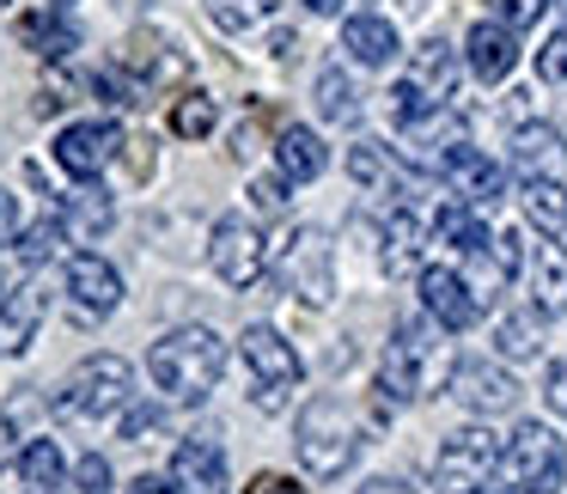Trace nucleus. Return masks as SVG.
I'll list each match as a JSON object with an SVG mask.
<instances>
[{
	"label": "nucleus",
	"mask_w": 567,
	"mask_h": 494,
	"mask_svg": "<svg viewBox=\"0 0 567 494\" xmlns=\"http://www.w3.org/2000/svg\"><path fill=\"white\" fill-rule=\"evenodd\" d=\"M92 92H99L104 104H141L147 99V86H141L135 74H123V68H99V74H92Z\"/></svg>",
	"instance_id": "nucleus-36"
},
{
	"label": "nucleus",
	"mask_w": 567,
	"mask_h": 494,
	"mask_svg": "<svg viewBox=\"0 0 567 494\" xmlns=\"http://www.w3.org/2000/svg\"><path fill=\"white\" fill-rule=\"evenodd\" d=\"M354 494H433V488H421L415 476H372V482H360Z\"/></svg>",
	"instance_id": "nucleus-41"
},
{
	"label": "nucleus",
	"mask_w": 567,
	"mask_h": 494,
	"mask_svg": "<svg viewBox=\"0 0 567 494\" xmlns=\"http://www.w3.org/2000/svg\"><path fill=\"white\" fill-rule=\"evenodd\" d=\"M427 354H433V330H427V323H403V330H396V342L384 348V360H379V397L391 409L415 403V397L427 391Z\"/></svg>",
	"instance_id": "nucleus-9"
},
{
	"label": "nucleus",
	"mask_w": 567,
	"mask_h": 494,
	"mask_svg": "<svg viewBox=\"0 0 567 494\" xmlns=\"http://www.w3.org/2000/svg\"><path fill=\"white\" fill-rule=\"evenodd\" d=\"M275 165H281L287 184H311V177H323L330 153H323V141L311 135V128H281V141H275Z\"/></svg>",
	"instance_id": "nucleus-24"
},
{
	"label": "nucleus",
	"mask_w": 567,
	"mask_h": 494,
	"mask_svg": "<svg viewBox=\"0 0 567 494\" xmlns=\"http://www.w3.org/2000/svg\"><path fill=\"white\" fill-rule=\"evenodd\" d=\"M55 7H74V0H55Z\"/></svg>",
	"instance_id": "nucleus-51"
},
{
	"label": "nucleus",
	"mask_w": 567,
	"mask_h": 494,
	"mask_svg": "<svg viewBox=\"0 0 567 494\" xmlns=\"http://www.w3.org/2000/svg\"><path fill=\"white\" fill-rule=\"evenodd\" d=\"M116 153H123V128H116L111 116H86V123H68L62 135H55V165H62L68 177H80V184H92Z\"/></svg>",
	"instance_id": "nucleus-11"
},
{
	"label": "nucleus",
	"mask_w": 567,
	"mask_h": 494,
	"mask_svg": "<svg viewBox=\"0 0 567 494\" xmlns=\"http://www.w3.org/2000/svg\"><path fill=\"white\" fill-rule=\"evenodd\" d=\"M501 464H506V452L488 428H457V433H445L440 457H433V482H440V494H488Z\"/></svg>",
	"instance_id": "nucleus-6"
},
{
	"label": "nucleus",
	"mask_w": 567,
	"mask_h": 494,
	"mask_svg": "<svg viewBox=\"0 0 567 494\" xmlns=\"http://www.w3.org/2000/svg\"><path fill=\"white\" fill-rule=\"evenodd\" d=\"M238 354H245V367H250V403H257L262 415H281V409L293 403L299 379H306V360L293 354V342H287L281 330H269V323H250V330L238 336Z\"/></svg>",
	"instance_id": "nucleus-4"
},
{
	"label": "nucleus",
	"mask_w": 567,
	"mask_h": 494,
	"mask_svg": "<svg viewBox=\"0 0 567 494\" xmlns=\"http://www.w3.org/2000/svg\"><path fill=\"white\" fill-rule=\"evenodd\" d=\"M43 311H50V269H25V281L0 299V354H25L38 342Z\"/></svg>",
	"instance_id": "nucleus-13"
},
{
	"label": "nucleus",
	"mask_w": 567,
	"mask_h": 494,
	"mask_svg": "<svg viewBox=\"0 0 567 494\" xmlns=\"http://www.w3.org/2000/svg\"><path fill=\"white\" fill-rule=\"evenodd\" d=\"M318 116L323 123H360V86L342 68H323L318 74Z\"/></svg>",
	"instance_id": "nucleus-30"
},
{
	"label": "nucleus",
	"mask_w": 567,
	"mask_h": 494,
	"mask_svg": "<svg viewBox=\"0 0 567 494\" xmlns=\"http://www.w3.org/2000/svg\"><path fill=\"white\" fill-rule=\"evenodd\" d=\"M250 196H257V208L281 214L287 208V177H257V184H250Z\"/></svg>",
	"instance_id": "nucleus-42"
},
{
	"label": "nucleus",
	"mask_w": 567,
	"mask_h": 494,
	"mask_svg": "<svg viewBox=\"0 0 567 494\" xmlns=\"http://www.w3.org/2000/svg\"><path fill=\"white\" fill-rule=\"evenodd\" d=\"M513 172L525 177V184H537V177H561L567 172V141L561 128L549 123H525L513 135Z\"/></svg>",
	"instance_id": "nucleus-20"
},
{
	"label": "nucleus",
	"mask_w": 567,
	"mask_h": 494,
	"mask_svg": "<svg viewBox=\"0 0 567 494\" xmlns=\"http://www.w3.org/2000/svg\"><path fill=\"white\" fill-rule=\"evenodd\" d=\"M415 257H421V220L409 208H396L391 220H384V269L391 275H403V269H415Z\"/></svg>",
	"instance_id": "nucleus-29"
},
{
	"label": "nucleus",
	"mask_w": 567,
	"mask_h": 494,
	"mask_svg": "<svg viewBox=\"0 0 567 494\" xmlns=\"http://www.w3.org/2000/svg\"><path fill=\"white\" fill-rule=\"evenodd\" d=\"M0 7H7V0H0Z\"/></svg>",
	"instance_id": "nucleus-52"
},
{
	"label": "nucleus",
	"mask_w": 567,
	"mask_h": 494,
	"mask_svg": "<svg viewBox=\"0 0 567 494\" xmlns=\"http://www.w3.org/2000/svg\"><path fill=\"white\" fill-rule=\"evenodd\" d=\"M220 372H226V342L208 323H184V330L159 336V342L147 348V379H153V391H165L172 403H208Z\"/></svg>",
	"instance_id": "nucleus-1"
},
{
	"label": "nucleus",
	"mask_w": 567,
	"mask_h": 494,
	"mask_svg": "<svg viewBox=\"0 0 567 494\" xmlns=\"http://www.w3.org/2000/svg\"><path fill=\"white\" fill-rule=\"evenodd\" d=\"M135 397V367L123 354H86L55 391V415L68 421H99V415H123Z\"/></svg>",
	"instance_id": "nucleus-3"
},
{
	"label": "nucleus",
	"mask_w": 567,
	"mask_h": 494,
	"mask_svg": "<svg viewBox=\"0 0 567 494\" xmlns=\"http://www.w3.org/2000/svg\"><path fill=\"white\" fill-rule=\"evenodd\" d=\"M530 306L543 318L567 311V245H537V263H530Z\"/></svg>",
	"instance_id": "nucleus-23"
},
{
	"label": "nucleus",
	"mask_w": 567,
	"mask_h": 494,
	"mask_svg": "<svg viewBox=\"0 0 567 494\" xmlns=\"http://www.w3.org/2000/svg\"><path fill=\"white\" fill-rule=\"evenodd\" d=\"M457 50L452 43H421L415 55H409V74L391 86V116L396 123H415V116H427V111H452V99H457Z\"/></svg>",
	"instance_id": "nucleus-5"
},
{
	"label": "nucleus",
	"mask_w": 567,
	"mask_h": 494,
	"mask_svg": "<svg viewBox=\"0 0 567 494\" xmlns=\"http://www.w3.org/2000/svg\"><path fill=\"white\" fill-rule=\"evenodd\" d=\"M128 494H177V482H165V476H153V470H147V476L128 482Z\"/></svg>",
	"instance_id": "nucleus-45"
},
{
	"label": "nucleus",
	"mask_w": 567,
	"mask_h": 494,
	"mask_svg": "<svg viewBox=\"0 0 567 494\" xmlns=\"http://www.w3.org/2000/svg\"><path fill=\"white\" fill-rule=\"evenodd\" d=\"M7 238H13V196L0 189V245H7Z\"/></svg>",
	"instance_id": "nucleus-47"
},
{
	"label": "nucleus",
	"mask_w": 567,
	"mask_h": 494,
	"mask_svg": "<svg viewBox=\"0 0 567 494\" xmlns=\"http://www.w3.org/2000/svg\"><path fill=\"white\" fill-rule=\"evenodd\" d=\"M543 348V311L530 306V311H506L501 323H494V354H506V360H530Z\"/></svg>",
	"instance_id": "nucleus-27"
},
{
	"label": "nucleus",
	"mask_w": 567,
	"mask_h": 494,
	"mask_svg": "<svg viewBox=\"0 0 567 494\" xmlns=\"http://www.w3.org/2000/svg\"><path fill=\"white\" fill-rule=\"evenodd\" d=\"M208 263H214V275H220L226 287H257L262 269H269V245H262V233L245 220V214H226V220L214 226V238H208Z\"/></svg>",
	"instance_id": "nucleus-10"
},
{
	"label": "nucleus",
	"mask_w": 567,
	"mask_h": 494,
	"mask_svg": "<svg viewBox=\"0 0 567 494\" xmlns=\"http://www.w3.org/2000/svg\"><path fill=\"white\" fill-rule=\"evenodd\" d=\"M348 177H354L360 189H384L391 184V147H379V141H354V147H348Z\"/></svg>",
	"instance_id": "nucleus-32"
},
{
	"label": "nucleus",
	"mask_w": 567,
	"mask_h": 494,
	"mask_svg": "<svg viewBox=\"0 0 567 494\" xmlns=\"http://www.w3.org/2000/svg\"><path fill=\"white\" fill-rule=\"evenodd\" d=\"M74 482H80V494H111V464H104V457L99 452H86V457H80V464H74Z\"/></svg>",
	"instance_id": "nucleus-39"
},
{
	"label": "nucleus",
	"mask_w": 567,
	"mask_h": 494,
	"mask_svg": "<svg viewBox=\"0 0 567 494\" xmlns=\"http://www.w3.org/2000/svg\"><path fill=\"white\" fill-rule=\"evenodd\" d=\"M281 281L293 287L306 306H330L336 299V245L323 226H293L281 250Z\"/></svg>",
	"instance_id": "nucleus-7"
},
{
	"label": "nucleus",
	"mask_w": 567,
	"mask_h": 494,
	"mask_svg": "<svg viewBox=\"0 0 567 494\" xmlns=\"http://www.w3.org/2000/svg\"><path fill=\"white\" fill-rule=\"evenodd\" d=\"M172 482H177V494H226V488H233L220 440H214V433H196V440L177 445V457H172Z\"/></svg>",
	"instance_id": "nucleus-17"
},
{
	"label": "nucleus",
	"mask_w": 567,
	"mask_h": 494,
	"mask_svg": "<svg viewBox=\"0 0 567 494\" xmlns=\"http://www.w3.org/2000/svg\"><path fill=\"white\" fill-rule=\"evenodd\" d=\"M433 238H440V245H452V250H482V245H494V233H488V220H482L476 208H470V202H445L440 208V220H433Z\"/></svg>",
	"instance_id": "nucleus-26"
},
{
	"label": "nucleus",
	"mask_w": 567,
	"mask_h": 494,
	"mask_svg": "<svg viewBox=\"0 0 567 494\" xmlns=\"http://www.w3.org/2000/svg\"><path fill=\"white\" fill-rule=\"evenodd\" d=\"M62 245H68V233H62V214H43V220L31 226L25 238H19V263H25V269H43V263H50Z\"/></svg>",
	"instance_id": "nucleus-34"
},
{
	"label": "nucleus",
	"mask_w": 567,
	"mask_h": 494,
	"mask_svg": "<svg viewBox=\"0 0 567 494\" xmlns=\"http://www.w3.org/2000/svg\"><path fill=\"white\" fill-rule=\"evenodd\" d=\"M506 476L525 482V488L537 494H555L567 476V445L555 428H543V421H518L513 440H506Z\"/></svg>",
	"instance_id": "nucleus-8"
},
{
	"label": "nucleus",
	"mask_w": 567,
	"mask_h": 494,
	"mask_svg": "<svg viewBox=\"0 0 567 494\" xmlns=\"http://www.w3.org/2000/svg\"><path fill=\"white\" fill-rule=\"evenodd\" d=\"M19 470H25V488L31 494H55V488H62V445H55V440H31L25 445V452H19Z\"/></svg>",
	"instance_id": "nucleus-31"
},
{
	"label": "nucleus",
	"mask_w": 567,
	"mask_h": 494,
	"mask_svg": "<svg viewBox=\"0 0 567 494\" xmlns=\"http://www.w3.org/2000/svg\"><path fill=\"white\" fill-rule=\"evenodd\" d=\"M543 403H549L555 415H567V360L549 367V379H543Z\"/></svg>",
	"instance_id": "nucleus-43"
},
{
	"label": "nucleus",
	"mask_w": 567,
	"mask_h": 494,
	"mask_svg": "<svg viewBox=\"0 0 567 494\" xmlns=\"http://www.w3.org/2000/svg\"><path fill=\"white\" fill-rule=\"evenodd\" d=\"M306 7H311V13H323V19H330V13H342V0H306Z\"/></svg>",
	"instance_id": "nucleus-48"
},
{
	"label": "nucleus",
	"mask_w": 567,
	"mask_h": 494,
	"mask_svg": "<svg viewBox=\"0 0 567 494\" xmlns=\"http://www.w3.org/2000/svg\"><path fill=\"white\" fill-rule=\"evenodd\" d=\"M245 494H306V488H299L293 476H275V470H269V476H257V482H250Z\"/></svg>",
	"instance_id": "nucleus-44"
},
{
	"label": "nucleus",
	"mask_w": 567,
	"mask_h": 494,
	"mask_svg": "<svg viewBox=\"0 0 567 494\" xmlns=\"http://www.w3.org/2000/svg\"><path fill=\"white\" fill-rule=\"evenodd\" d=\"M421 306H427V318L440 323V330H470V323L482 318L476 287L457 269H421Z\"/></svg>",
	"instance_id": "nucleus-16"
},
{
	"label": "nucleus",
	"mask_w": 567,
	"mask_h": 494,
	"mask_svg": "<svg viewBox=\"0 0 567 494\" xmlns=\"http://www.w3.org/2000/svg\"><path fill=\"white\" fill-rule=\"evenodd\" d=\"M488 7H494V19H501V25L525 31L530 19H537V7H543V0H488Z\"/></svg>",
	"instance_id": "nucleus-40"
},
{
	"label": "nucleus",
	"mask_w": 567,
	"mask_h": 494,
	"mask_svg": "<svg viewBox=\"0 0 567 494\" xmlns=\"http://www.w3.org/2000/svg\"><path fill=\"white\" fill-rule=\"evenodd\" d=\"M342 50L354 55L360 68H391V62H396V50H403V38H396L391 19L360 13V19H348V25H342Z\"/></svg>",
	"instance_id": "nucleus-22"
},
{
	"label": "nucleus",
	"mask_w": 567,
	"mask_h": 494,
	"mask_svg": "<svg viewBox=\"0 0 567 494\" xmlns=\"http://www.w3.org/2000/svg\"><path fill=\"white\" fill-rule=\"evenodd\" d=\"M525 220L537 226V233H567V189H561V177H537V184H525Z\"/></svg>",
	"instance_id": "nucleus-28"
},
{
	"label": "nucleus",
	"mask_w": 567,
	"mask_h": 494,
	"mask_svg": "<svg viewBox=\"0 0 567 494\" xmlns=\"http://www.w3.org/2000/svg\"><path fill=\"white\" fill-rule=\"evenodd\" d=\"M19 433H13V421H7V415H0V470H7V464H19Z\"/></svg>",
	"instance_id": "nucleus-46"
},
{
	"label": "nucleus",
	"mask_w": 567,
	"mask_h": 494,
	"mask_svg": "<svg viewBox=\"0 0 567 494\" xmlns=\"http://www.w3.org/2000/svg\"><path fill=\"white\" fill-rule=\"evenodd\" d=\"M165 428H172V421H165V409H159V403H128V409H123V440H128V445L159 440Z\"/></svg>",
	"instance_id": "nucleus-35"
},
{
	"label": "nucleus",
	"mask_w": 567,
	"mask_h": 494,
	"mask_svg": "<svg viewBox=\"0 0 567 494\" xmlns=\"http://www.w3.org/2000/svg\"><path fill=\"white\" fill-rule=\"evenodd\" d=\"M452 397L470 415H506L518 403V379L501 360H457L452 367Z\"/></svg>",
	"instance_id": "nucleus-15"
},
{
	"label": "nucleus",
	"mask_w": 567,
	"mask_h": 494,
	"mask_svg": "<svg viewBox=\"0 0 567 494\" xmlns=\"http://www.w3.org/2000/svg\"><path fill=\"white\" fill-rule=\"evenodd\" d=\"M293 452L318 482H336L348 464H354L360 457V428L342 409V397H311L306 415H299V428H293Z\"/></svg>",
	"instance_id": "nucleus-2"
},
{
	"label": "nucleus",
	"mask_w": 567,
	"mask_h": 494,
	"mask_svg": "<svg viewBox=\"0 0 567 494\" xmlns=\"http://www.w3.org/2000/svg\"><path fill=\"white\" fill-rule=\"evenodd\" d=\"M464 62H470V74H476L482 86H501V80L518 68V31L501 25V19H482V25H470Z\"/></svg>",
	"instance_id": "nucleus-18"
},
{
	"label": "nucleus",
	"mask_w": 567,
	"mask_h": 494,
	"mask_svg": "<svg viewBox=\"0 0 567 494\" xmlns=\"http://www.w3.org/2000/svg\"><path fill=\"white\" fill-rule=\"evenodd\" d=\"M440 177L452 184L457 202H470V208H494V202L506 196V172L488 159V153H476V147H457Z\"/></svg>",
	"instance_id": "nucleus-19"
},
{
	"label": "nucleus",
	"mask_w": 567,
	"mask_h": 494,
	"mask_svg": "<svg viewBox=\"0 0 567 494\" xmlns=\"http://www.w3.org/2000/svg\"><path fill=\"white\" fill-rule=\"evenodd\" d=\"M537 80H549V86H567V25L537 50Z\"/></svg>",
	"instance_id": "nucleus-38"
},
{
	"label": "nucleus",
	"mask_w": 567,
	"mask_h": 494,
	"mask_svg": "<svg viewBox=\"0 0 567 494\" xmlns=\"http://www.w3.org/2000/svg\"><path fill=\"white\" fill-rule=\"evenodd\" d=\"M501 494H537V488H525V482H513V488H501Z\"/></svg>",
	"instance_id": "nucleus-49"
},
{
	"label": "nucleus",
	"mask_w": 567,
	"mask_h": 494,
	"mask_svg": "<svg viewBox=\"0 0 567 494\" xmlns=\"http://www.w3.org/2000/svg\"><path fill=\"white\" fill-rule=\"evenodd\" d=\"M55 214H62V233H68V245H99L104 233H111V220H116V208H111V196L104 189H68L62 202H55Z\"/></svg>",
	"instance_id": "nucleus-21"
},
{
	"label": "nucleus",
	"mask_w": 567,
	"mask_h": 494,
	"mask_svg": "<svg viewBox=\"0 0 567 494\" xmlns=\"http://www.w3.org/2000/svg\"><path fill=\"white\" fill-rule=\"evenodd\" d=\"M214 123H220V104L208 99V92H184L177 99V111H172V128L184 141H202V135H214Z\"/></svg>",
	"instance_id": "nucleus-33"
},
{
	"label": "nucleus",
	"mask_w": 567,
	"mask_h": 494,
	"mask_svg": "<svg viewBox=\"0 0 567 494\" xmlns=\"http://www.w3.org/2000/svg\"><path fill=\"white\" fill-rule=\"evenodd\" d=\"M262 13H269L262 0H208V19L220 31H250V25H262Z\"/></svg>",
	"instance_id": "nucleus-37"
},
{
	"label": "nucleus",
	"mask_w": 567,
	"mask_h": 494,
	"mask_svg": "<svg viewBox=\"0 0 567 494\" xmlns=\"http://www.w3.org/2000/svg\"><path fill=\"white\" fill-rule=\"evenodd\" d=\"M19 38H25L38 55H50V62H62V55L80 50V31H74V19H68V7H50V13L19 19Z\"/></svg>",
	"instance_id": "nucleus-25"
},
{
	"label": "nucleus",
	"mask_w": 567,
	"mask_h": 494,
	"mask_svg": "<svg viewBox=\"0 0 567 494\" xmlns=\"http://www.w3.org/2000/svg\"><path fill=\"white\" fill-rule=\"evenodd\" d=\"M457 147H470V128L457 111H427V116H415V123H403V159L415 165V172L440 177Z\"/></svg>",
	"instance_id": "nucleus-14"
},
{
	"label": "nucleus",
	"mask_w": 567,
	"mask_h": 494,
	"mask_svg": "<svg viewBox=\"0 0 567 494\" xmlns=\"http://www.w3.org/2000/svg\"><path fill=\"white\" fill-rule=\"evenodd\" d=\"M0 299H7V269H0Z\"/></svg>",
	"instance_id": "nucleus-50"
},
{
	"label": "nucleus",
	"mask_w": 567,
	"mask_h": 494,
	"mask_svg": "<svg viewBox=\"0 0 567 494\" xmlns=\"http://www.w3.org/2000/svg\"><path fill=\"white\" fill-rule=\"evenodd\" d=\"M116 306H123V275H116L104 257L80 250V257L68 263V311H74V323L92 330V323H104Z\"/></svg>",
	"instance_id": "nucleus-12"
}]
</instances>
